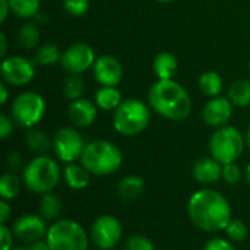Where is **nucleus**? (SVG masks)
<instances>
[{
  "mask_svg": "<svg viewBox=\"0 0 250 250\" xmlns=\"http://www.w3.org/2000/svg\"><path fill=\"white\" fill-rule=\"evenodd\" d=\"M188 214L190 221L202 231H224L233 220V209L227 198L215 189H199L189 198Z\"/></svg>",
  "mask_w": 250,
  "mask_h": 250,
  "instance_id": "obj_1",
  "label": "nucleus"
},
{
  "mask_svg": "<svg viewBox=\"0 0 250 250\" xmlns=\"http://www.w3.org/2000/svg\"><path fill=\"white\" fill-rule=\"evenodd\" d=\"M148 104L151 110L171 122H183L192 111L190 95L174 79H157V82L149 88Z\"/></svg>",
  "mask_w": 250,
  "mask_h": 250,
  "instance_id": "obj_2",
  "label": "nucleus"
},
{
  "mask_svg": "<svg viewBox=\"0 0 250 250\" xmlns=\"http://www.w3.org/2000/svg\"><path fill=\"white\" fill-rule=\"evenodd\" d=\"M79 161L94 176H110L122 167L123 154L113 142L98 139L85 145Z\"/></svg>",
  "mask_w": 250,
  "mask_h": 250,
  "instance_id": "obj_3",
  "label": "nucleus"
},
{
  "mask_svg": "<svg viewBox=\"0 0 250 250\" xmlns=\"http://www.w3.org/2000/svg\"><path fill=\"white\" fill-rule=\"evenodd\" d=\"M62 174L63 171L54 158L48 155H37L25 166L22 171V180L29 192L44 195L54 190Z\"/></svg>",
  "mask_w": 250,
  "mask_h": 250,
  "instance_id": "obj_4",
  "label": "nucleus"
},
{
  "mask_svg": "<svg viewBox=\"0 0 250 250\" xmlns=\"http://www.w3.org/2000/svg\"><path fill=\"white\" fill-rule=\"evenodd\" d=\"M151 122V107L141 100H125L113 114V127L122 136L142 133Z\"/></svg>",
  "mask_w": 250,
  "mask_h": 250,
  "instance_id": "obj_5",
  "label": "nucleus"
},
{
  "mask_svg": "<svg viewBox=\"0 0 250 250\" xmlns=\"http://www.w3.org/2000/svg\"><path fill=\"white\" fill-rule=\"evenodd\" d=\"M45 240L51 250H88L89 233L73 220H57L47 231Z\"/></svg>",
  "mask_w": 250,
  "mask_h": 250,
  "instance_id": "obj_6",
  "label": "nucleus"
},
{
  "mask_svg": "<svg viewBox=\"0 0 250 250\" xmlns=\"http://www.w3.org/2000/svg\"><path fill=\"white\" fill-rule=\"evenodd\" d=\"M246 139L234 126L218 127L209 139V152L223 166L236 163L245 152Z\"/></svg>",
  "mask_w": 250,
  "mask_h": 250,
  "instance_id": "obj_7",
  "label": "nucleus"
},
{
  "mask_svg": "<svg viewBox=\"0 0 250 250\" xmlns=\"http://www.w3.org/2000/svg\"><path fill=\"white\" fill-rule=\"evenodd\" d=\"M45 110L47 105L42 95L35 91H25L13 100L10 117L19 127L32 129L42 120Z\"/></svg>",
  "mask_w": 250,
  "mask_h": 250,
  "instance_id": "obj_8",
  "label": "nucleus"
},
{
  "mask_svg": "<svg viewBox=\"0 0 250 250\" xmlns=\"http://www.w3.org/2000/svg\"><path fill=\"white\" fill-rule=\"evenodd\" d=\"M123 237L122 223L110 214L100 215L94 220L89 230L91 243L98 250H113Z\"/></svg>",
  "mask_w": 250,
  "mask_h": 250,
  "instance_id": "obj_9",
  "label": "nucleus"
},
{
  "mask_svg": "<svg viewBox=\"0 0 250 250\" xmlns=\"http://www.w3.org/2000/svg\"><path fill=\"white\" fill-rule=\"evenodd\" d=\"M85 145L86 144L81 132L70 126L60 127L53 136L54 155L59 158V161L66 164H72L76 160H81Z\"/></svg>",
  "mask_w": 250,
  "mask_h": 250,
  "instance_id": "obj_10",
  "label": "nucleus"
},
{
  "mask_svg": "<svg viewBox=\"0 0 250 250\" xmlns=\"http://www.w3.org/2000/svg\"><path fill=\"white\" fill-rule=\"evenodd\" d=\"M1 81L12 86H25L35 76L34 60L23 56H9L3 59L0 66Z\"/></svg>",
  "mask_w": 250,
  "mask_h": 250,
  "instance_id": "obj_11",
  "label": "nucleus"
},
{
  "mask_svg": "<svg viewBox=\"0 0 250 250\" xmlns=\"http://www.w3.org/2000/svg\"><path fill=\"white\" fill-rule=\"evenodd\" d=\"M97 57L91 45L85 42H76L69 45L60 59V64L69 75H82L86 70L92 69Z\"/></svg>",
  "mask_w": 250,
  "mask_h": 250,
  "instance_id": "obj_12",
  "label": "nucleus"
},
{
  "mask_svg": "<svg viewBox=\"0 0 250 250\" xmlns=\"http://www.w3.org/2000/svg\"><path fill=\"white\" fill-rule=\"evenodd\" d=\"M12 230L16 239L22 240L26 245H31L45 239L48 227H47V221L41 215L25 214L13 223Z\"/></svg>",
  "mask_w": 250,
  "mask_h": 250,
  "instance_id": "obj_13",
  "label": "nucleus"
},
{
  "mask_svg": "<svg viewBox=\"0 0 250 250\" xmlns=\"http://www.w3.org/2000/svg\"><path fill=\"white\" fill-rule=\"evenodd\" d=\"M92 73L101 86H117L123 78V66L114 56L103 54L97 57Z\"/></svg>",
  "mask_w": 250,
  "mask_h": 250,
  "instance_id": "obj_14",
  "label": "nucleus"
},
{
  "mask_svg": "<svg viewBox=\"0 0 250 250\" xmlns=\"http://www.w3.org/2000/svg\"><path fill=\"white\" fill-rule=\"evenodd\" d=\"M233 116V104L229 98L214 97L211 98L202 110L204 122L211 127H223L227 126Z\"/></svg>",
  "mask_w": 250,
  "mask_h": 250,
  "instance_id": "obj_15",
  "label": "nucleus"
},
{
  "mask_svg": "<svg viewBox=\"0 0 250 250\" xmlns=\"http://www.w3.org/2000/svg\"><path fill=\"white\" fill-rule=\"evenodd\" d=\"M97 114H98L97 104L86 98H79L72 101L67 108V116L70 123L79 129L89 127L91 125H94V122L97 120Z\"/></svg>",
  "mask_w": 250,
  "mask_h": 250,
  "instance_id": "obj_16",
  "label": "nucleus"
},
{
  "mask_svg": "<svg viewBox=\"0 0 250 250\" xmlns=\"http://www.w3.org/2000/svg\"><path fill=\"white\" fill-rule=\"evenodd\" d=\"M192 174L201 185H214L223 179V164L214 157H202L193 164Z\"/></svg>",
  "mask_w": 250,
  "mask_h": 250,
  "instance_id": "obj_17",
  "label": "nucleus"
},
{
  "mask_svg": "<svg viewBox=\"0 0 250 250\" xmlns=\"http://www.w3.org/2000/svg\"><path fill=\"white\" fill-rule=\"evenodd\" d=\"M91 176L92 174L82 164H75V163L67 164L63 168V174H62L64 183L73 190L85 189L91 182Z\"/></svg>",
  "mask_w": 250,
  "mask_h": 250,
  "instance_id": "obj_18",
  "label": "nucleus"
},
{
  "mask_svg": "<svg viewBox=\"0 0 250 250\" xmlns=\"http://www.w3.org/2000/svg\"><path fill=\"white\" fill-rule=\"evenodd\" d=\"M179 69V63L174 54L168 51L160 53L152 63V70L157 79L160 81H167V79H174L176 73Z\"/></svg>",
  "mask_w": 250,
  "mask_h": 250,
  "instance_id": "obj_19",
  "label": "nucleus"
},
{
  "mask_svg": "<svg viewBox=\"0 0 250 250\" xmlns=\"http://www.w3.org/2000/svg\"><path fill=\"white\" fill-rule=\"evenodd\" d=\"M122 103V92L117 86H101L95 94V104L100 110L114 111Z\"/></svg>",
  "mask_w": 250,
  "mask_h": 250,
  "instance_id": "obj_20",
  "label": "nucleus"
},
{
  "mask_svg": "<svg viewBox=\"0 0 250 250\" xmlns=\"http://www.w3.org/2000/svg\"><path fill=\"white\" fill-rule=\"evenodd\" d=\"M25 141L28 149L37 155H47V152L53 149V139L40 129H29Z\"/></svg>",
  "mask_w": 250,
  "mask_h": 250,
  "instance_id": "obj_21",
  "label": "nucleus"
},
{
  "mask_svg": "<svg viewBox=\"0 0 250 250\" xmlns=\"http://www.w3.org/2000/svg\"><path fill=\"white\" fill-rule=\"evenodd\" d=\"M145 183L139 176H126L117 185V195L123 201L138 199L144 193Z\"/></svg>",
  "mask_w": 250,
  "mask_h": 250,
  "instance_id": "obj_22",
  "label": "nucleus"
},
{
  "mask_svg": "<svg viewBox=\"0 0 250 250\" xmlns=\"http://www.w3.org/2000/svg\"><path fill=\"white\" fill-rule=\"evenodd\" d=\"M62 214V199L53 193H44L41 195V201H40V215L47 221V223H54L57 220H60Z\"/></svg>",
  "mask_w": 250,
  "mask_h": 250,
  "instance_id": "obj_23",
  "label": "nucleus"
},
{
  "mask_svg": "<svg viewBox=\"0 0 250 250\" xmlns=\"http://www.w3.org/2000/svg\"><path fill=\"white\" fill-rule=\"evenodd\" d=\"M199 89L204 95L214 98V97H220L221 91H223V78L218 72L214 70H207L201 75L199 78Z\"/></svg>",
  "mask_w": 250,
  "mask_h": 250,
  "instance_id": "obj_24",
  "label": "nucleus"
},
{
  "mask_svg": "<svg viewBox=\"0 0 250 250\" xmlns=\"http://www.w3.org/2000/svg\"><path fill=\"white\" fill-rule=\"evenodd\" d=\"M227 98L236 107L250 105V81L246 79L234 81L227 91Z\"/></svg>",
  "mask_w": 250,
  "mask_h": 250,
  "instance_id": "obj_25",
  "label": "nucleus"
},
{
  "mask_svg": "<svg viewBox=\"0 0 250 250\" xmlns=\"http://www.w3.org/2000/svg\"><path fill=\"white\" fill-rule=\"evenodd\" d=\"M21 189H22V182L15 173L7 171L0 177V196H1V199L12 201V199L18 198V195L21 193Z\"/></svg>",
  "mask_w": 250,
  "mask_h": 250,
  "instance_id": "obj_26",
  "label": "nucleus"
},
{
  "mask_svg": "<svg viewBox=\"0 0 250 250\" xmlns=\"http://www.w3.org/2000/svg\"><path fill=\"white\" fill-rule=\"evenodd\" d=\"M18 42L25 50H32L40 42V29L35 23H23L18 31Z\"/></svg>",
  "mask_w": 250,
  "mask_h": 250,
  "instance_id": "obj_27",
  "label": "nucleus"
},
{
  "mask_svg": "<svg viewBox=\"0 0 250 250\" xmlns=\"http://www.w3.org/2000/svg\"><path fill=\"white\" fill-rule=\"evenodd\" d=\"M12 13L22 19L35 18L40 12V0H9Z\"/></svg>",
  "mask_w": 250,
  "mask_h": 250,
  "instance_id": "obj_28",
  "label": "nucleus"
},
{
  "mask_svg": "<svg viewBox=\"0 0 250 250\" xmlns=\"http://www.w3.org/2000/svg\"><path fill=\"white\" fill-rule=\"evenodd\" d=\"M60 59H62V53L56 44H44L37 50L34 63H38L41 66H51L60 62Z\"/></svg>",
  "mask_w": 250,
  "mask_h": 250,
  "instance_id": "obj_29",
  "label": "nucleus"
},
{
  "mask_svg": "<svg viewBox=\"0 0 250 250\" xmlns=\"http://www.w3.org/2000/svg\"><path fill=\"white\" fill-rule=\"evenodd\" d=\"M83 89H85V85H83L81 75H69L63 82V94L67 100L75 101V100L82 98Z\"/></svg>",
  "mask_w": 250,
  "mask_h": 250,
  "instance_id": "obj_30",
  "label": "nucleus"
},
{
  "mask_svg": "<svg viewBox=\"0 0 250 250\" xmlns=\"http://www.w3.org/2000/svg\"><path fill=\"white\" fill-rule=\"evenodd\" d=\"M229 240H231L233 243H242L248 239L249 236V230H248V226L242 221V220H237V218H233L227 229L224 230Z\"/></svg>",
  "mask_w": 250,
  "mask_h": 250,
  "instance_id": "obj_31",
  "label": "nucleus"
},
{
  "mask_svg": "<svg viewBox=\"0 0 250 250\" xmlns=\"http://www.w3.org/2000/svg\"><path fill=\"white\" fill-rule=\"evenodd\" d=\"M126 250H155V248L149 237L133 234L126 240Z\"/></svg>",
  "mask_w": 250,
  "mask_h": 250,
  "instance_id": "obj_32",
  "label": "nucleus"
},
{
  "mask_svg": "<svg viewBox=\"0 0 250 250\" xmlns=\"http://www.w3.org/2000/svg\"><path fill=\"white\" fill-rule=\"evenodd\" d=\"M243 177L242 168L237 163H230L223 166V180L227 185H237Z\"/></svg>",
  "mask_w": 250,
  "mask_h": 250,
  "instance_id": "obj_33",
  "label": "nucleus"
},
{
  "mask_svg": "<svg viewBox=\"0 0 250 250\" xmlns=\"http://www.w3.org/2000/svg\"><path fill=\"white\" fill-rule=\"evenodd\" d=\"M63 7L72 16H83L89 9V0H63Z\"/></svg>",
  "mask_w": 250,
  "mask_h": 250,
  "instance_id": "obj_34",
  "label": "nucleus"
},
{
  "mask_svg": "<svg viewBox=\"0 0 250 250\" xmlns=\"http://www.w3.org/2000/svg\"><path fill=\"white\" fill-rule=\"evenodd\" d=\"M204 250H236V246L231 240L215 237V239H211L209 242H207V245L204 246Z\"/></svg>",
  "mask_w": 250,
  "mask_h": 250,
  "instance_id": "obj_35",
  "label": "nucleus"
},
{
  "mask_svg": "<svg viewBox=\"0 0 250 250\" xmlns=\"http://www.w3.org/2000/svg\"><path fill=\"white\" fill-rule=\"evenodd\" d=\"M0 242H1V249L0 250H12L13 249V230L9 229L6 224H0Z\"/></svg>",
  "mask_w": 250,
  "mask_h": 250,
  "instance_id": "obj_36",
  "label": "nucleus"
},
{
  "mask_svg": "<svg viewBox=\"0 0 250 250\" xmlns=\"http://www.w3.org/2000/svg\"><path fill=\"white\" fill-rule=\"evenodd\" d=\"M15 122L7 114H0V138L7 139L15 130Z\"/></svg>",
  "mask_w": 250,
  "mask_h": 250,
  "instance_id": "obj_37",
  "label": "nucleus"
},
{
  "mask_svg": "<svg viewBox=\"0 0 250 250\" xmlns=\"http://www.w3.org/2000/svg\"><path fill=\"white\" fill-rule=\"evenodd\" d=\"M6 167H7V170L12 171V173H16V171H19V170H23L25 166H23V158H22V155H21L19 152H12V154H9L7 158H6Z\"/></svg>",
  "mask_w": 250,
  "mask_h": 250,
  "instance_id": "obj_38",
  "label": "nucleus"
},
{
  "mask_svg": "<svg viewBox=\"0 0 250 250\" xmlns=\"http://www.w3.org/2000/svg\"><path fill=\"white\" fill-rule=\"evenodd\" d=\"M12 215V207L9 205V201L0 199V224H6Z\"/></svg>",
  "mask_w": 250,
  "mask_h": 250,
  "instance_id": "obj_39",
  "label": "nucleus"
},
{
  "mask_svg": "<svg viewBox=\"0 0 250 250\" xmlns=\"http://www.w3.org/2000/svg\"><path fill=\"white\" fill-rule=\"evenodd\" d=\"M9 13H12V7L9 0H0V21L4 22L9 16Z\"/></svg>",
  "mask_w": 250,
  "mask_h": 250,
  "instance_id": "obj_40",
  "label": "nucleus"
},
{
  "mask_svg": "<svg viewBox=\"0 0 250 250\" xmlns=\"http://www.w3.org/2000/svg\"><path fill=\"white\" fill-rule=\"evenodd\" d=\"M9 100V89H7V83L4 81L0 82V104H6Z\"/></svg>",
  "mask_w": 250,
  "mask_h": 250,
  "instance_id": "obj_41",
  "label": "nucleus"
},
{
  "mask_svg": "<svg viewBox=\"0 0 250 250\" xmlns=\"http://www.w3.org/2000/svg\"><path fill=\"white\" fill-rule=\"evenodd\" d=\"M28 249L29 250H51L45 239H42V240H38V242H35V243H31V245H28Z\"/></svg>",
  "mask_w": 250,
  "mask_h": 250,
  "instance_id": "obj_42",
  "label": "nucleus"
},
{
  "mask_svg": "<svg viewBox=\"0 0 250 250\" xmlns=\"http://www.w3.org/2000/svg\"><path fill=\"white\" fill-rule=\"evenodd\" d=\"M6 53H7V40L4 34H0V57L6 59Z\"/></svg>",
  "mask_w": 250,
  "mask_h": 250,
  "instance_id": "obj_43",
  "label": "nucleus"
},
{
  "mask_svg": "<svg viewBox=\"0 0 250 250\" xmlns=\"http://www.w3.org/2000/svg\"><path fill=\"white\" fill-rule=\"evenodd\" d=\"M245 176H246V180H248V183L250 185V163L246 166V170H245Z\"/></svg>",
  "mask_w": 250,
  "mask_h": 250,
  "instance_id": "obj_44",
  "label": "nucleus"
},
{
  "mask_svg": "<svg viewBox=\"0 0 250 250\" xmlns=\"http://www.w3.org/2000/svg\"><path fill=\"white\" fill-rule=\"evenodd\" d=\"M246 145H248V148L250 149V126L249 129H248V133H246Z\"/></svg>",
  "mask_w": 250,
  "mask_h": 250,
  "instance_id": "obj_45",
  "label": "nucleus"
},
{
  "mask_svg": "<svg viewBox=\"0 0 250 250\" xmlns=\"http://www.w3.org/2000/svg\"><path fill=\"white\" fill-rule=\"evenodd\" d=\"M12 250H29V249H28V245H26V246H19V248H13Z\"/></svg>",
  "mask_w": 250,
  "mask_h": 250,
  "instance_id": "obj_46",
  "label": "nucleus"
},
{
  "mask_svg": "<svg viewBox=\"0 0 250 250\" xmlns=\"http://www.w3.org/2000/svg\"><path fill=\"white\" fill-rule=\"evenodd\" d=\"M157 1H160V3H170V1H173V0H157Z\"/></svg>",
  "mask_w": 250,
  "mask_h": 250,
  "instance_id": "obj_47",
  "label": "nucleus"
},
{
  "mask_svg": "<svg viewBox=\"0 0 250 250\" xmlns=\"http://www.w3.org/2000/svg\"><path fill=\"white\" fill-rule=\"evenodd\" d=\"M249 69H250V63H249Z\"/></svg>",
  "mask_w": 250,
  "mask_h": 250,
  "instance_id": "obj_48",
  "label": "nucleus"
}]
</instances>
